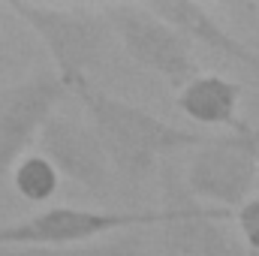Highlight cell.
Returning <instances> with one entry per match:
<instances>
[{
  "label": "cell",
  "instance_id": "cell-1",
  "mask_svg": "<svg viewBox=\"0 0 259 256\" xmlns=\"http://www.w3.org/2000/svg\"><path fill=\"white\" fill-rule=\"evenodd\" d=\"M72 97L84 106L91 121L88 127L100 139L112 169L127 181L148 178L163 157H172L187 148H199L205 142L202 133L175 127L121 97L106 94L94 81L81 84Z\"/></svg>",
  "mask_w": 259,
  "mask_h": 256
},
{
  "label": "cell",
  "instance_id": "cell-2",
  "mask_svg": "<svg viewBox=\"0 0 259 256\" xmlns=\"http://www.w3.org/2000/svg\"><path fill=\"white\" fill-rule=\"evenodd\" d=\"M9 9L39 36L55 64V75L64 81L69 94L94 81V69L106 61L112 33L103 9L49 6L27 0H9Z\"/></svg>",
  "mask_w": 259,
  "mask_h": 256
},
{
  "label": "cell",
  "instance_id": "cell-3",
  "mask_svg": "<svg viewBox=\"0 0 259 256\" xmlns=\"http://www.w3.org/2000/svg\"><path fill=\"white\" fill-rule=\"evenodd\" d=\"M187 208L190 205H169L160 211H100V208L55 205L18 223L0 226V247H72L115 232L172 226L175 220L184 217Z\"/></svg>",
  "mask_w": 259,
  "mask_h": 256
},
{
  "label": "cell",
  "instance_id": "cell-4",
  "mask_svg": "<svg viewBox=\"0 0 259 256\" xmlns=\"http://www.w3.org/2000/svg\"><path fill=\"white\" fill-rule=\"evenodd\" d=\"M259 175V127L241 124L223 136L205 139L187 163V190L211 202L217 211H232L250 199Z\"/></svg>",
  "mask_w": 259,
  "mask_h": 256
},
{
  "label": "cell",
  "instance_id": "cell-5",
  "mask_svg": "<svg viewBox=\"0 0 259 256\" xmlns=\"http://www.w3.org/2000/svg\"><path fill=\"white\" fill-rule=\"evenodd\" d=\"M103 15L121 39L124 52L142 69L160 75L166 84L178 91L199 75L190 42L163 18H157L145 3H112L103 6Z\"/></svg>",
  "mask_w": 259,
  "mask_h": 256
},
{
  "label": "cell",
  "instance_id": "cell-6",
  "mask_svg": "<svg viewBox=\"0 0 259 256\" xmlns=\"http://www.w3.org/2000/svg\"><path fill=\"white\" fill-rule=\"evenodd\" d=\"M69 97L55 69H36L0 94V184L36 145L46 121Z\"/></svg>",
  "mask_w": 259,
  "mask_h": 256
},
{
  "label": "cell",
  "instance_id": "cell-7",
  "mask_svg": "<svg viewBox=\"0 0 259 256\" xmlns=\"http://www.w3.org/2000/svg\"><path fill=\"white\" fill-rule=\"evenodd\" d=\"M36 145H39V154L58 169L61 178L78 184L91 196L103 199L115 187V169L88 124L52 115L39 133Z\"/></svg>",
  "mask_w": 259,
  "mask_h": 256
},
{
  "label": "cell",
  "instance_id": "cell-8",
  "mask_svg": "<svg viewBox=\"0 0 259 256\" xmlns=\"http://www.w3.org/2000/svg\"><path fill=\"white\" fill-rule=\"evenodd\" d=\"M145 6L157 18H163L169 27H175L187 42H199L235 64H241L253 75H259V52L244 46L238 36H232L208 6L193 3V0H157V3H145Z\"/></svg>",
  "mask_w": 259,
  "mask_h": 256
},
{
  "label": "cell",
  "instance_id": "cell-9",
  "mask_svg": "<svg viewBox=\"0 0 259 256\" xmlns=\"http://www.w3.org/2000/svg\"><path fill=\"white\" fill-rule=\"evenodd\" d=\"M175 106L181 115L202 127H241L244 121L238 118L241 106V84L214 75V72H199L190 84H184L175 97Z\"/></svg>",
  "mask_w": 259,
  "mask_h": 256
},
{
  "label": "cell",
  "instance_id": "cell-10",
  "mask_svg": "<svg viewBox=\"0 0 259 256\" xmlns=\"http://www.w3.org/2000/svg\"><path fill=\"white\" fill-rule=\"evenodd\" d=\"M0 256H145V238L133 229L72 247H0Z\"/></svg>",
  "mask_w": 259,
  "mask_h": 256
},
{
  "label": "cell",
  "instance_id": "cell-11",
  "mask_svg": "<svg viewBox=\"0 0 259 256\" xmlns=\"http://www.w3.org/2000/svg\"><path fill=\"white\" fill-rule=\"evenodd\" d=\"M9 181H12V190L18 193L24 202H33V205H46L61 187L58 169L39 151L21 157L15 163V169L9 172Z\"/></svg>",
  "mask_w": 259,
  "mask_h": 256
},
{
  "label": "cell",
  "instance_id": "cell-12",
  "mask_svg": "<svg viewBox=\"0 0 259 256\" xmlns=\"http://www.w3.org/2000/svg\"><path fill=\"white\" fill-rule=\"evenodd\" d=\"M232 217H235L241 244H244L250 253H259V196H250L244 205H238Z\"/></svg>",
  "mask_w": 259,
  "mask_h": 256
},
{
  "label": "cell",
  "instance_id": "cell-13",
  "mask_svg": "<svg viewBox=\"0 0 259 256\" xmlns=\"http://www.w3.org/2000/svg\"><path fill=\"white\" fill-rule=\"evenodd\" d=\"M0 64H3V66L12 64V55H9V49H6V42H3V39H0Z\"/></svg>",
  "mask_w": 259,
  "mask_h": 256
},
{
  "label": "cell",
  "instance_id": "cell-14",
  "mask_svg": "<svg viewBox=\"0 0 259 256\" xmlns=\"http://www.w3.org/2000/svg\"><path fill=\"white\" fill-rule=\"evenodd\" d=\"M163 256H184L178 247H172V244H166V250H163Z\"/></svg>",
  "mask_w": 259,
  "mask_h": 256
},
{
  "label": "cell",
  "instance_id": "cell-15",
  "mask_svg": "<svg viewBox=\"0 0 259 256\" xmlns=\"http://www.w3.org/2000/svg\"><path fill=\"white\" fill-rule=\"evenodd\" d=\"M256 39H259V36H256Z\"/></svg>",
  "mask_w": 259,
  "mask_h": 256
}]
</instances>
